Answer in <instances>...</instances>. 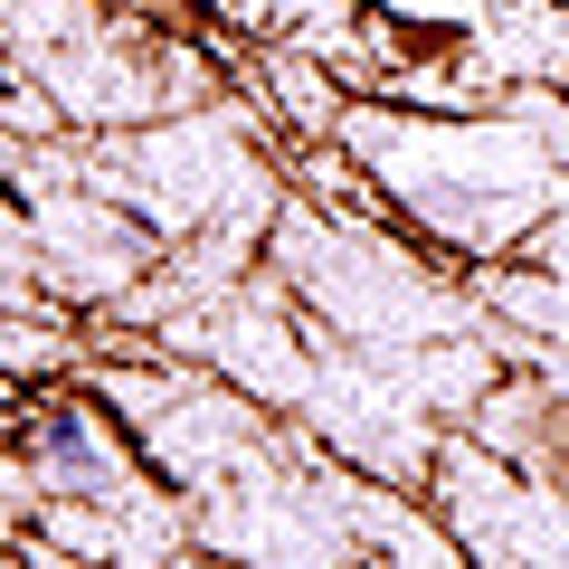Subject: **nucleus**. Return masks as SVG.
Returning <instances> with one entry per match:
<instances>
[{"label": "nucleus", "instance_id": "obj_1", "mask_svg": "<svg viewBox=\"0 0 569 569\" xmlns=\"http://www.w3.org/2000/svg\"><path fill=\"white\" fill-rule=\"evenodd\" d=\"M342 142L361 152L370 181L389 190V209L418 219L427 238L447 247V257H466V266L522 247L550 219V200H560V152L522 114V96H512V123L485 114V104L418 123V104L361 96L342 114Z\"/></svg>", "mask_w": 569, "mask_h": 569}, {"label": "nucleus", "instance_id": "obj_4", "mask_svg": "<svg viewBox=\"0 0 569 569\" xmlns=\"http://www.w3.org/2000/svg\"><path fill=\"white\" fill-rule=\"evenodd\" d=\"M209 10H219L228 29H247V39H284V29L305 20L313 0H209Z\"/></svg>", "mask_w": 569, "mask_h": 569}, {"label": "nucleus", "instance_id": "obj_3", "mask_svg": "<svg viewBox=\"0 0 569 569\" xmlns=\"http://www.w3.org/2000/svg\"><path fill=\"white\" fill-rule=\"evenodd\" d=\"M209 361H219L228 380L266 389V370H257L266 351H257V342H209ZM305 389H313V361H305V351H284V342H276V399H305Z\"/></svg>", "mask_w": 569, "mask_h": 569}, {"label": "nucleus", "instance_id": "obj_2", "mask_svg": "<svg viewBox=\"0 0 569 569\" xmlns=\"http://www.w3.org/2000/svg\"><path fill=\"white\" fill-rule=\"evenodd\" d=\"M10 522H29V503L48 493V512H86V522H114L123 560H162L152 531H123V522H181L171 503H152L142 466L114 447V427L96 418V399L77 389H20L10 380Z\"/></svg>", "mask_w": 569, "mask_h": 569}, {"label": "nucleus", "instance_id": "obj_5", "mask_svg": "<svg viewBox=\"0 0 569 569\" xmlns=\"http://www.w3.org/2000/svg\"><path fill=\"white\" fill-rule=\"evenodd\" d=\"M427 10H447V20L466 10V20H475V10H503V0H427Z\"/></svg>", "mask_w": 569, "mask_h": 569}]
</instances>
